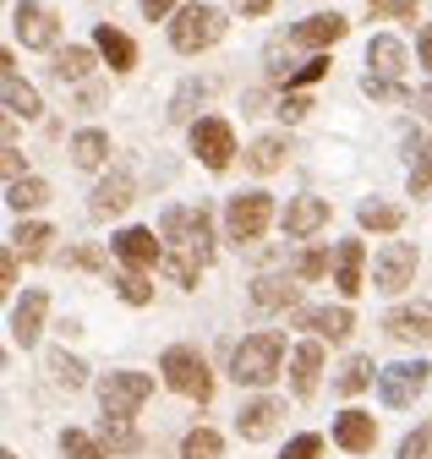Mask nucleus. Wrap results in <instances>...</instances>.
I'll list each match as a JSON object with an SVG mask.
<instances>
[{
  "mask_svg": "<svg viewBox=\"0 0 432 459\" xmlns=\"http://www.w3.org/2000/svg\"><path fill=\"white\" fill-rule=\"evenodd\" d=\"M285 367V339L280 333H246L236 351H230V377L241 388H263V383H274Z\"/></svg>",
  "mask_w": 432,
  "mask_h": 459,
  "instance_id": "1",
  "label": "nucleus"
},
{
  "mask_svg": "<svg viewBox=\"0 0 432 459\" xmlns=\"http://www.w3.org/2000/svg\"><path fill=\"white\" fill-rule=\"evenodd\" d=\"M159 236L170 241V252H186V257H197L203 268L213 263V219H208L203 203H197V208H170L165 219H159Z\"/></svg>",
  "mask_w": 432,
  "mask_h": 459,
  "instance_id": "2",
  "label": "nucleus"
},
{
  "mask_svg": "<svg viewBox=\"0 0 432 459\" xmlns=\"http://www.w3.org/2000/svg\"><path fill=\"white\" fill-rule=\"evenodd\" d=\"M225 12L220 6H181L176 12V22H170V44L181 49V55H197V49H213L225 39Z\"/></svg>",
  "mask_w": 432,
  "mask_h": 459,
  "instance_id": "3",
  "label": "nucleus"
},
{
  "mask_svg": "<svg viewBox=\"0 0 432 459\" xmlns=\"http://www.w3.org/2000/svg\"><path fill=\"white\" fill-rule=\"evenodd\" d=\"M159 372H165V383L186 399H197V405H208L213 399V377H208V361L192 351V344H170L165 361H159Z\"/></svg>",
  "mask_w": 432,
  "mask_h": 459,
  "instance_id": "4",
  "label": "nucleus"
},
{
  "mask_svg": "<svg viewBox=\"0 0 432 459\" xmlns=\"http://www.w3.org/2000/svg\"><path fill=\"white\" fill-rule=\"evenodd\" d=\"M268 219H274V197H268V192H241L225 208V236L236 247H246V241H257L263 230H268Z\"/></svg>",
  "mask_w": 432,
  "mask_h": 459,
  "instance_id": "5",
  "label": "nucleus"
},
{
  "mask_svg": "<svg viewBox=\"0 0 432 459\" xmlns=\"http://www.w3.org/2000/svg\"><path fill=\"white\" fill-rule=\"evenodd\" d=\"M148 394H153L148 372H110L99 383V405H104V416H137V405Z\"/></svg>",
  "mask_w": 432,
  "mask_h": 459,
  "instance_id": "6",
  "label": "nucleus"
},
{
  "mask_svg": "<svg viewBox=\"0 0 432 459\" xmlns=\"http://www.w3.org/2000/svg\"><path fill=\"white\" fill-rule=\"evenodd\" d=\"M192 153H197L208 169H230V159H236V132H230V121H220V115H203V121H192Z\"/></svg>",
  "mask_w": 432,
  "mask_h": 459,
  "instance_id": "7",
  "label": "nucleus"
},
{
  "mask_svg": "<svg viewBox=\"0 0 432 459\" xmlns=\"http://www.w3.org/2000/svg\"><path fill=\"white\" fill-rule=\"evenodd\" d=\"M427 377H432L427 361H400V367H384V372H377V394H384L389 411H405V405H416V394L427 388Z\"/></svg>",
  "mask_w": 432,
  "mask_h": 459,
  "instance_id": "8",
  "label": "nucleus"
},
{
  "mask_svg": "<svg viewBox=\"0 0 432 459\" xmlns=\"http://www.w3.org/2000/svg\"><path fill=\"white\" fill-rule=\"evenodd\" d=\"M416 279V247L410 241H389L384 252H377V263H372V284L377 290H405V284Z\"/></svg>",
  "mask_w": 432,
  "mask_h": 459,
  "instance_id": "9",
  "label": "nucleus"
},
{
  "mask_svg": "<svg viewBox=\"0 0 432 459\" xmlns=\"http://www.w3.org/2000/svg\"><path fill=\"white\" fill-rule=\"evenodd\" d=\"M12 28H17V39L28 44V49H56V12L49 6H39V0H17L12 6Z\"/></svg>",
  "mask_w": 432,
  "mask_h": 459,
  "instance_id": "10",
  "label": "nucleus"
},
{
  "mask_svg": "<svg viewBox=\"0 0 432 459\" xmlns=\"http://www.w3.org/2000/svg\"><path fill=\"white\" fill-rule=\"evenodd\" d=\"M132 197H137L132 176H126V169H110V176H104V181L93 186L88 213H93V219H116V213H126V208H132Z\"/></svg>",
  "mask_w": 432,
  "mask_h": 459,
  "instance_id": "11",
  "label": "nucleus"
},
{
  "mask_svg": "<svg viewBox=\"0 0 432 459\" xmlns=\"http://www.w3.org/2000/svg\"><path fill=\"white\" fill-rule=\"evenodd\" d=\"M384 328L405 344H432V301H410V307H394L384 317Z\"/></svg>",
  "mask_w": 432,
  "mask_h": 459,
  "instance_id": "12",
  "label": "nucleus"
},
{
  "mask_svg": "<svg viewBox=\"0 0 432 459\" xmlns=\"http://www.w3.org/2000/svg\"><path fill=\"white\" fill-rule=\"evenodd\" d=\"M350 33V22L340 17V12H317V17H307V22H296V33H290V44H301V49H329V44H340Z\"/></svg>",
  "mask_w": 432,
  "mask_h": 459,
  "instance_id": "13",
  "label": "nucleus"
},
{
  "mask_svg": "<svg viewBox=\"0 0 432 459\" xmlns=\"http://www.w3.org/2000/svg\"><path fill=\"white\" fill-rule=\"evenodd\" d=\"M0 99H6V109L12 115H22V121H33V115H44V104H39V93L17 77V61L12 55H0Z\"/></svg>",
  "mask_w": 432,
  "mask_h": 459,
  "instance_id": "14",
  "label": "nucleus"
},
{
  "mask_svg": "<svg viewBox=\"0 0 432 459\" xmlns=\"http://www.w3.org/2000/svg\"><path fill=\"white\" fill-rule=\"evenodd\" d=\"M280 416H285V405L263 394V399H252V405H241V416H236V432H241L246 443H263V437H274Z\"/></svg>",
  "mask_w": 432,
  "mask_h": 459,
  "instance_id": "15",
  "label": "nucleus"
},
{
  "mask_svg": "<svg viewBox=\"0 0 432 459\" xmlns=\"http://www.w3.org/2000/svg\"><path fill=\"white\" fill-rule=\"evenodd\" d=\"M323 224H329V197H290L285 203V236L307 241V236H317Z\"/></svg>",
  "mask_w": 432,
  "mask_h": 459,
  "instance_id": "16",
  "label": "nucleus"
},
{
  "mask_svg": "<svg viewBox=\"0 0 432 459\" xmlns=\"http://www.w3.org/2000/svg\"><path fill=\"white\" fill-rule=\"evenodd\" d=\"M116 257L126 268H153V263H165V236L153 241V230H121V236H116Z\"/></svg>",
  "mask_w": 432,
  "mask_h": 459,
  "instance_id": "17",
  "label": "nucleus"
},
{
  "mask_svg": "<svg viewBox=\"0 0 432 459\" xmlns=\"http://www.w3.org/2000/svg\"><path fill=\"white\" fill-rule=\"evenodd\" d=\"M44 312H49V296L44 290H22V301L12 307V339L22 344V351L44 333Z\"/></svg>",
  "mask_w": 432,
  "mask_h": 459,
  "instance_id": "18",
  "label": "nucleus"
},
{
  "mask_svg": "<svg viewBox=\"0 0 432 459\" xmlns=\"http://www.w3.org/2000/svg\"><path fill=\"white\" fill-rule=\"evenodd\" d=\"M296 328H312L317 339H345L356 328V317H350V307H301Z\"/></svg>",
  "mask_w": 432,
  "mask_h": 459,
  "instance_id": "19",
  "label": "nucleus"
},
{
  "mask_svg": "<svg viewBox=\"0 0 432 459\" xmlns=\"http://www.w3.org/2000/svg\"><path fill=\"white\" fill-rule=\"evenodd\" d=\"M334 443H340L345 454H372V443H377V421H372L367 411H340V421H334Z\"/></svg>",
  "mask_w": 432,
  "mask_h": 459,
  "instance_id": "20",
  "label": "nucleus"
},
{
  "mask_svg": "<svg viewBox=\"0 0 432 459\" xmlns=\"http://www.w3.org/2000/svg\"><path fill=\"white\" fill-rule=\"evenodd\" d=\"M367 66H372V77H405V66H410V55H405V44L400 39H389V33H377L372 44H367Z\"/></svg>",
  "mask_w": 432,
  "mask_h": 459,
  "instance_id": "21",
  "label": "nucleus"
},
{
  "mask_svg": "<svg viewBox=\"0 0 432 459\" xmlns=\"http://www.w3.org/2000/svg\"><path fill=\"white\" fill-rule=\"evenodd\" d=\"M93 49L104 55V61H110V72H132V66H137V44H132L121 28H110V22H99V28H93Z\"/></svg>",
  "mask_w": 432,
  "mask_h": 459,
  "instance_id": "22",
  "label": "nucleus"
},
{
  "mask_svg": "<svg viewBox=\"0 0 432 459\" xmlns=\"http://www.w3.org/2000/svg\"><path fill=\"white\" fill-rule=\"evenodd\" d=\"M296 290H301V284H296L290 273H263V279H252V301H257L263 312L296 307Z\"/></svg>",
  "mask_w": 432,
  "mask_h": 459,
  "instance_id": "23",
  "label": "nucleus"
},
{
  "mask_svg": "<svg viewBox=\"0 0 432 459\" xmlns=\"http://www.w3.org/2000/svg\"><path fill=\"white\" fill-rule=\"evenodd\" d=\"M317 372H323V339L312 333V339L301 344V351L290 356V388H296V394L307 399V394L317 388Z\"/></svg>",
  "mask_w": 432,
  "mask_h": 459,
  "instance_id": "24",
  "label": "nucleus"
},
{
  "mask_svg": "<svg viewBox=\"0 0 432 459\" xmlns=\"http://www.w3.org/2000/svg\"><path fill=\"white\" fill-rule=\"evenodd\" d=\"M99 443L110 448V459H121L143 448V432L132 427V416H99Z\"/></svg>",
  "mask_w": 432,
  "mask_h": 459,
  "instance_id": "25",
  "label": "nucleus"
},
{
  "mask_svg": "<svg viewBox=\"0 0 432 459\" xmlns=\"http://www.w3.org/2000/svg\"><path fill=\"white\" fill-rule=\"evenodd\" d=\"M361 263H367V247H361V241H345V247L334 252V284H340V296H356V290H367Z\"/></svg>",
  "mask_w": 432,
  "mask_h": 459,
  "instance_id": "26",
  "label": "nucleus"
},
{
  "mask_svg": "<svg viewBox=\"0 0 432 459\" xmlns=\"http://www.w3.org/2000/svg\"><path fill=\"white\" fill-rule=\"evenodd\" d=\"M356 224H361V230H377V236H394V230L405 224V208H400V203H384V197H367V203L356 208Z\"/></svg>",
  "mask_w": 432,
  "mask_h": 459,
  "instance_id": "27",
  "label": "nucleus"
},
{
  "mask_svg": "<svg viewBox=\"0 0 432 459\" xmlns=\"http://www.w3.org/2000/svg\"><path fill=\"white\" fill-rule=\"evenodd\" d=\"M285 153H290L285 137H257V143L246 148V169H252V176H274V169L285 164Z\"/></svg>",
  "mask_w": 432,
  "mask_h": 459,
  "instance_id": "28",
  "label": "nucleus"
},
{
  "mask_svg": "<svg viewBox=\"0 0 432 459\" xmlns=\"http://www.w3.org/2000/svg\"><path fill=\"white\" fill-rule=\"evenodd\" d=\"M104 159H110V137H104L99 126H88V132H77V137H72V164L99 169Z\"/></svg>",
  "mask_w": 432,
  "mask_h": 459,
  "instance_id": "29",
  "label": "nucleus"
},
{
  "mask_svg": "<svg viewBox=\"0 0 432 459\" xmlns=\"http://www.w3.org/2000/svg\"><path fill=\"white\" fill-rule=\"evenodd\" d=\"M6 203H12L17 213L44 208V203H49V181H39V176H17V181H6Z\"/></svg>",
  "mask_w": 432,
  "mask_h": 459,
  "instance_id": "30",
  "label": "nucleus"
},
{
  "mask_svg": "<svg viewBox=\"0 0 432 459\" xmlns=\"http://www.w3.org/2000/svg\"><path fill=\"white\" fill-rule=\"evenodd\" d=\"M93 55H99V49H88V44H66V49L56 55V77H61V82H82V77L93 72Z\"/></svg>",
  "mask_w": 432,
  "mask_h": 459,
  "instance_id": "31",
  "label": "nucleus"
},
{
  "mask_svg": "<svg viewBox=\"0 0 432 459\" xmlns=\"http://www.w3.org/2000/svg\"><path fill=\"white\" fill-rule=\"evenodd\" d=\"M410 197H427L432 192V137H410Z\"/></svg>",
  "mask_w": 432,
  "mask_h": 459,
  "instance_id": "32",
  "label": "nucleus"
},
{
  "mask_svg": "<svg viewBox=\"0 0 432 459\" xmlns=\"http://www.w3.org/2000/svg\"><path fill=\"white\" fill-rule=\"evenodd\" d=\"M49 241H56V230H49V224H39V219H33V224H22L17 236H12V247H17L28 263H33V257H49Z\"/></svg>",
  "mask_w": 432,
  "mask_h": 459,
  "instance_id": "33",
  "label": "nucleus"
},
{
  "mask_svg": "<svg viewBox=\"0 0 432 459\" xmlns=\"http://www.w3.org/2000/svg\"><path fill=\"white\" fill-rule=\"evenodd\" d=\"M44 367H49V377H56L61 388H82V383H88V367H82L77 356H66V351H49Z\"/></svg>",
  "mask_w": 432,
  "mask_h": 459,
  "instance_id": "34",
  "label": "nucleus"
},
{
  "mask_svg": "<svg viewBox=\"0 0 432 459\" xmlns=\"http://www.w3.org/2000/svg\"><path fill=\"white\" fill-rule=\"evenodd\" d=\"M116 296H121L126 307H148V301H153V284L143 279V268H126V273H116Z\"/></svg>",
  "mask_w": 432,
  "mask_h": 459,
  "instance_id": "35",
  "label": "nucleus"
},
{
  "mask_svg": "<svg viewBox=\"0 0 432 459\" xmlns=\"http://www.w3.org/2000/svg\"><path fill=\"white\" fill-rule=\"evenodd\" d=\"M372 377H377L372 356H350V361L340 367V377H334V383H340V394H361V388H367Z\"/></svg>",
  "mask_w": 432,
  "mask_h": 459,
  "instance_id": "36",
  "label": "nucleus"
},
{
  "mask_svg": "<svg viewBox=\"0 0 432 459\" xmlns=\"http://www.w3.org/2000/svg\"><path fill=\"white\" fill-rule=\"evenodd\" d=\"M361 93H367V99H384V104H416L410 88H400L394 77H372V72L361 77Z\"/></svg>",
  "mask_w": 432,
  "mask_h": 459,
  "instance_id": "37",
  "label": "nucleus"
},
{
  "mask_svg": "<svg viewBox=\"0 0 432 459\" xmlns=\"http://www.w3.org/2000/svg\"><path fill=\"white\" fill-rule=\"evenodd\" d=\"M61 454H66V459H110V448H104L99 437H88V432H72V427L61 432Z\"/></svg>",
  "mask_w": 432,
  "mask_h": 459,
  "instance_id": "38",
  "label": "nucleus"
},
{
  "mask_svg": "<svg viewBox=\"0 0 432 459\" xmlns=\"http://www.w3.org/2000/svg\"><path fill=\"white\" fill-rule=\"evenodd\" d=\"M220 432H208V427H192L186 443H181V459H220Z\"/></svg>",
  "mask_w": 432,
  "mask_h": 459,
  "instance_id": "39",
  "label": "nucleus"
},
{
  "mask_svg": "<svg viewBox=\"0 0 432 459\" xmlns=\"http://www.w3.org/2000/svg\"><path fill=\"white\" fill-rule=\"evenodd\" d=\"M159 268H165V273L181 284V290H192L197 273H203V263H197V257H186V252H165V263H159Z\"/></svg>",
  "mask_w": 432,
  "mask_h": 459,
  "instance_id": "40",
  "label": "nucleus"
},
{
  "mask_svg": "<svg viewBox=\"0 0 432 459\" xmlns=\"http://www.w3.org/2000/svg\"><path fill=\"white\" fill-rule=\"evenodd\" d=\"M329 66H334V61H329V49H317L307 66H296V72L285 77V88H307V82H317V77H329Z\"/></svg>",
  "mask_w": 432,
  "mask_h": 459,
  "instance_id": "41",
  "label": "nucleus"
},
{
  "mask_svg": "<svg viewBox=\"0 0 432 459\" xmlns=\"http://www.w3.org/2000/svg\"><path fill=\"white\" fill-rule=\"evenodd\" d=\"M208 93V82H181V93H176V104H170V121H186L192 115V104Z\"/></svg>",
  "mask_w": 432,
  "mask_h": 459,
  "instance_id": "42",
  "label": "nucleus"
},
{
  "mask_svg": "<svg viewBox=\"0 0 432 459\" xmlns=\"http://www.w3.org/2000/svg\"><path fill=\"white\" fill-rule=\"evenodd\" d=\"M400 459H432V427H421V432H410V437L400 443Z\"/></svg>",
  "mask_w": 432,
  "mask_h": 459,
  "instance_id": "43",
  "label": "nucleus"
},
{
  "mask_svg": "<svg viewBox=\"0 0 432 459\" xmlns=\"http://www.w3.org/2000/svg\"><path fill=\"white\" fill-rule=\"evenodd\" d=\"M317 454H323V437L317 432H301V437L285 443V459H317Z\"/></svg>",
  "mask_w": 432,
  "mask_h": 459,
  "instance_id": "44",
  "label": "nucleus"
},
{
  "mask_svg": "<svg viewBox=\"0 0 432 459\" xmlns=\"http://www.w3.org/2000/svg\"><path fill=\"white\" fill-rule=\"evenodd\" d=\"M296 273H301V279H323V273H329V252H323V247H312V252L296 263Z\"/></svg>",
  "mask_w": 432,
  "mask_h": 459,
  "instance_id": "45",
  "label": "nucleus"
},
{
  "mask_svg": "<svg viewBox=\"0 0 432 459\" xmlns=\"http://www.w3.org/2000/svg\"><path fill=\"white\" fill-rule=\"evenodd\" d=\"M307 109H312V104H307V99H301V93H285V99H280V109H274V115H280V121H301V115H307Z\"/></svg>",
  "mask_w": 432,
  "mask_h": 459,
  "instance_id": "46",
  "label": "nucleus"
},
{
  "mask_svg": "<svg viewBox=\"0 0 432 459\" xmlns=\"http://www.w3.org/2000/svg\"><path fill=\"white\" fill-rule=\"evenodd\" d=\"M176 6H181V0H143V17H148V22H165Z\"/></svg>",
  "mask_w": 432,
  "mask_h": 459,
  "instance_id": "47",
  "label": "nucleus"
},
{
  "mask_svg": "<svg viewBox=\"0 0 432 459\" xmlns=\"http://www.w3.org/2000/svg\"><path fill=\"white\" fill-rule=\"evenodd\" d=\"M17 247H6V257H0V284H6V290H12V284H17Z\"/></svg>",
  "mask_w": 432,
  "mask_h": 459,
  "instance_id": "48",
  "label": "nucleus"
},
{
  "mask_svg": "<svg viewBox=\"0 0 432 459\" xmlns=\"http://www.w3.org/2000/svg\"><path fill=\"white\" fill-rule=\"evenodd\" d=\"M66 263H77V268H99L104 257H99L93 247H72V252H66Z\"/></svg>",
  "mask_w": 432,
  "mask_h": 459,
  "instance_id": "49",
  "label": "nucleus"
},
{
  "mask_svg": "<svg viewBox=\"0 0 432 459\" xmlns=\"http://www.w3.org/2000/svg\"><path fill=\"white\" fill-rule=\"evenodd\" d=\"M236 12L241 17H268V12H274V0H236Z\"/></svg>",
  "mask_w": 432,
  "mask_h": 459,
  "instance_id": "50",
  "label": "nucleus"
},
{
  "mask_svg": "<svg viewBox=\"0 0 432 459\" xmlns=\"http://www.w3.org/2000/svg\"><path fill=\"white\" fill-rule=\"evenodd\" d=\"M0 164H6V181L22 176V153H17V143H6V159H0Z\"/></svg>",
  "mask_w": 432,
  "mask_h": 459,
  "instance_id": "51",
  "label": "nucleus"
},
{
  "mask_svg": "<svg viewBox=\"0 0 432 459\" xmlns=\"http://www.w3.org/2000/svg\"><path fill=\"white\" fill-rule=\"evenodd\" d=\"M416 55H421V66H427V72H432V22H427V28H421V39H416Z\"/></svg>",
  "mask_w": 432,
  "mask_h": 459,
  "instance_id": "52",
  "label": "nucleus"
},
{
  "mask_svg": "<svg viewBox=\"0 0 432 459\" xmlns=\"http://www.w3.org/2000/svg\"><path fill=\"white\" fill-rule=\"evenodd\" d=\"M384 12H389V17H400V22H405V17H416V0H384Z\"/></svg>",
  "mask_w": 432,
  "mask_h": 459,
  "instance_id": "53",
  "label": "nucleus"
},
{
  "mask_svg": "<svg viewBox=\"0 0 432 459\" xmlns=\"http://www.w3.org/2000/svg\"><path fill=\"white\" fill-rule=\"evenodd\" d=\"M416 109H421V115H427V121H432V82H427V88H421V93H416Z\"/></svg>",
  "mask_w": 432,
  "mask_h": 459,
  "instance_id": "54",
  "label": "nucleus"
},
{
  "mask_svg": "<svg viewBox=\"0 0 432 459\" xmlns=\"http://www.w3.org/2000/svg\"><path fill=\"white\" fill-rule=\"evenodd\" d=\"M367 6H384V0H367Z\"/></svg>",
  "mask_w": 432,
  "mask_h": 459,
  "instance_id": "55",
  "label": "nucleus"
},
{
  "mask_svg": "<svg viewBox=\"0 0 432 459\" xmlns=\"http://www.w3.org/2000/svg\"><path fill=\"white\" fill-rule=\"evenodd\" d=\"M0 459H17V454H0Z\"/></svg>",
  "mask_w": 432,
  "mask_h": 459,
  "instance_id": "56",
  "label": "nucleus"
}]
</instances>
